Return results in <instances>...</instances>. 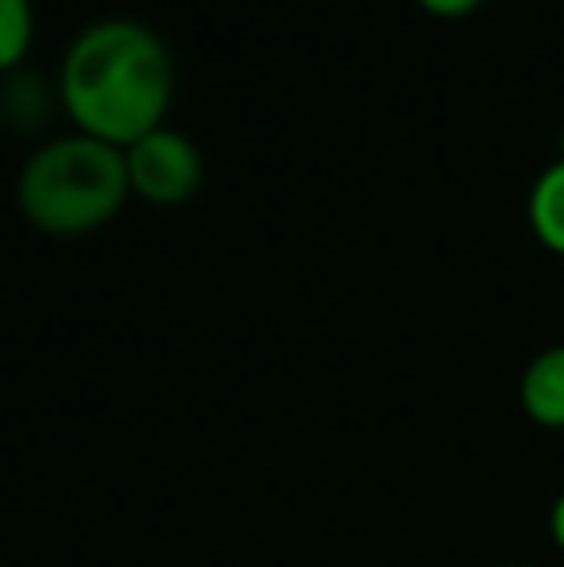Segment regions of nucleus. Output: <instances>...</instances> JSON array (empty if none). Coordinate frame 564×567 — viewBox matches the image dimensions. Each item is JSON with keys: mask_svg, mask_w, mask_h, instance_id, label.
<instances>
[{"mask_svg": "<svg viewBox=\"0 0 564 567\" xmlns=\"http://www.w3.org/2000/svg\"><path fill=\"white\" fill-rule=\"evenodd\" d=\"M59 93L74 132L124 151L163 127L174 97L171 51L147 23L98 20L70 43Z\"/></svg>", "mask_w": 564, "mask_h": 567, "instance_id": "f257e3e1", "label": "nucleus"}, {"mask_svg": "<svg viewBox=\"0 0 564 567\" xmlns=\"http://www.w3.org/2000/svg\"><path fill=\"white\" fill-rule=\"evenodd\" d=\"M129 194L124 151L82 132L43 143L16 182L20 213L47 236H82L109 225Z\"/></svg>", "mask_w": 564, "mask_h": 567, "instance_id": "f03ea898", "label": "nucleus"}, {"mask_svg": "<svg viewBox=\"0 0 564 567\" xmlns=\"http://www.w3.org/2000/svg\"><path fill=\"white\" fill-rule=\"evenodd\" d=\"M561 163H564V127H561Z\"/></svg>", "mask_w": 564, "mask_h": 567, "instance_id": "1a4fd4ad", "label": "nucleus"}, {"mask_svg": "<svg viewBox=\"0 0 564 567\" xmlns=\"http://www.w3.org/2000/svg\"><path fill=\"white\" fill-rule=\"evenodd\" d=\"M503 567H534V564H503Z\"/></svg>", "mask_w": 564, "mask_h": 567, "instance_id": "9d476101", "label": "nucleus"}, {"mask_svg": "<svg viewBox=\"0 0 564 567\" xmlns=\"http://www.w3.org/2000/svg\"><path fill=\"white\" fill-rule=\"evenodd\" d=\"M429 16H441V20H457V16H468L483 4V0H418Z\"/></svg>", "mask_w": 564, "mask_h": 567, "instance_id": "0eeeda50", "label": "nucleus"}, {"mask_svg": "<svg viewBox=\"0 0 564 567\" xmlns=\"http://www.w3.org/2000/svg\"><path fill=\"white\" fill-rule=\"evenodd\" d=\"M519 402L534 425L564 429V343L537 351L519 382Z\"/></svg>", "mask_w": 564, "mask_h": 567, "instance_id": "20e7f679", "label": "nucleus"}, {"mask_svg": "<svg viewBox=\"0 0 564 567\" xmlns=\"http://www.w3.org/2000/svg\"><path fill=\"white\" fill-rule=\"evenodd\" d=\"M124 166H129L132 194L143 197L147 205H158V209L189 202L205 174L194 140H186V135L166 124L140 135L136 143H129L124 147Z\"/></svg>", "mask_w": 564, "mask_h": 567, "instance_id": "7ed1b4c3", "label": "nucleus"}, {"mask_svg": "<svg viewBox=\"0 0 564 567\" xmlns=\"http://www.w3.org/2000/svg\"><path fill=\"white\" fill-rule=\"evenodd\" d=\"M526 217H530V228H534L537 244L564 259V163L561 158L537 174L534 189H530V202H526Z\"/></svg>", "mask_w": 564, "mask_h": 567, "instance_id": "39448f33", "label": "nucleus"}, {"mask_svg": "<svg viewBox=\"0 0 564 567\" xmlns=\"http://www.w3.org/2000/svg\"><path fill=\"white\" fill-rule=\"evenodd\" d=\"M35 35L31 0H0V74L20 66Z\"/></svg>", "mask_w": 564, "mask_h": 567, "instance_id": "423d86ee", "label": "nucleus"}, {"mask_svg": "<svg viewBox=\"0 0 564 567\" xmlns=\"http://www.w3.org/2000/svg\"><path fill=\"white\" fill-rule=\"evenodd\" d=\"M550 537H553V545H557V553L564 556V491L557 494V502H553V509H550Z\"/></svg>", "mask_w": 564, "mask_h": 567, "instance_id": "6e6552de", "label": "nucleus"}]
</instances>
